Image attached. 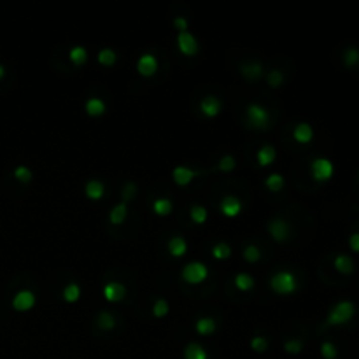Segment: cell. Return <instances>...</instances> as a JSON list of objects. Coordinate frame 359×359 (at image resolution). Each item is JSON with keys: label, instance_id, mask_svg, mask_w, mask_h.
I'll list each match as a JSON object with an SVG mask.
<instances>
[{"label": "cell", "instance_id": "5bb4252c", "mask_svg": "<svg viewBox=\"0 0 359 359\" xmlns=\"http://www.w3.org/2000/svg\"><path fill=\"white\" fill-rule=\"evenodd\" d=\"M85 194L88 196V200H93V202H98L105 196V186L102 181L98 179H91V181L86 182L85 186Z\"/></svg>", "mask_w": 359, "mask_h": 359}, {"label": "cell", "instance_id": "f35d334b", "mask_svg": "<svg viewBox=\"0 0 359 359\" xmlns=\"http://www.w3.org/2000/svg\"><path fill=\"white\" fill-rule=\"evenodd\" d=\"M284 350L288 354H300L303 350V343H301V340H288L284 343Z\"/></svg>", "mask_w": 359, "mask_h": 359}, {"label": "cell", "instance_id": "d6a6232c", "mask_svg": "<svg viewBox=\"0 0 359 359\" xmlns=\"http://www.w3.org/2000/svg\"><path fill=\"white\" fill-rule=\"evenodd\" d=\"M32 177H33V174L28 167L20 165L14 169V179H16L18 182H21V184H28V182L32 181Z\"/></svg>", "mask_w": 359, "mask_h": 359}, {"label": "cell", "instance_id": "9c48e42d", "mask_svg": "<svg viewBox=\"0 0 359 359\" xmlns=\"http://www.w3.org/2000/svg\"><path fill=\"white\" fill-rule=\"evenodd\" d=\"M219 211L224 217H236L244 211V205L242 202H240V198L233 196V194H226V196L221 200Z\"/></svg>", "mask_w": 359, "mask_h": 359}, {"label": "cell", "instance_id": "ba28073f", "mask_svg": "<svg viewBox=\"0 0 359 359\" xmlns=\"http://www.w3.org/2000/svg\"><path fill=\"white\" fill-rule=\"evenodd\" d=\"M177 49L182 53L184 56H194L200 49V44H198L196 37L189 32H181L177 35Z\"/></svg>", "mask_w": 359, "mask_h": 359}, {"label": "cell", "instance_id": "b9f144b4", "mask_svg": "<svg viewBox=\"0 0 359 359\" xmlns=\"http://www.w3.org/2000/svg\"><path fill=\"white\" fill-rule=\"evenodd\" d=\"M174 26L177 28L179 33H181V32H188V20H186V18H182V16L175 18V20H174Z\"/></svg>", "mask_w": 359, "mask_h": 359}, {"label": "cell", "instance_id": "7a4b0ae2", "mask_svg": "<svg viewBox=\"0 0 359 359\" xmlns=\"http://www.w3.org/2000/svg\"><path fill=\"white\" fill-rule=\"evenodd\" d=\"M270 288L275 295L281 296H289L298 289V281L296 275L293 272H288V270H282V272H277L275 275H272L270 278Z\"/></svg>", "mask_w": 359, "mask_h": 359}, {"label": "cell", "instance_id": "836d02e7", "mask_svg": "<svg viewBox=\"0 0 359 359\" xmlns=\"http://www.w3.org/2000/svg\"><path fill=\"white\" fill-rule=\"evenodd\" d=\"M151 310H152V315L158 317V319H162V317H165L167 314H169L170 305H169V301H167V300H163V298H159V300H156V301H154V305H152Z\"/></svg>", "mask_w": 359, "mask_h": 359}, {"label": "cell", "instance_id": "f6af8a7d", "mask_svg": "<svg viewBox=\"0 0 359 359\" xmlns=\"http://www.w3.org/2000/svg\"><path fill=\"white\" fill-rule=\"evenodd\" d=\"M4 75H6V68H4L2 65H0V79H2Z\"/></svg>", "mask_w": 359, "mask_h": 359}, {"label": "cell", "instance_id": "e0dca14e", "mask_svg": "<svg viewBox=\"0 0 359 359\" xmlns=\"http://www.w3.org/2000/svg\"><path fill=\"white\" fill-rule=\"evenodd\" d=\"M85 110L90 117H100L105 114L107 110V105L102 98L98 97H93V98H88L86 104H85Z\"/></svg>", "mask_w": 359, "mask_h": 359}, {"label": "cell", "instance_id": "4dcf8cb0", "mask_svg": "<svg viewBox=\"0 0 359 359\" xmlns=\"http://www.w3.org/2000/svg\"><path fill=\"white\" fill-rule=\"evenodd\" d=\"M231 256V247L224 242H217L216 246L212 247V258L219 259V261H224Z\"/></svg>", "mask_w": 359, "mask_h": 359}, {"label": "cell", "instance_id": "60d3db41", "mask_svg": "<svg viewBox=\"0 0 359 359\" xmlns=\"http://www.w3.org/2000/svg\"><path fill=\"white\" fill-rule=\"evenodd\" d=\"M282 83H284V75H282L281 70H272L268 74V85L272 86V88L282 86Z\"/></svg>", "mask_w": 359, "mask_h": 359}, {"label": "cell", "instance_id": "cb8c5ba5", "mask_svg": "<svg viewBox=\"0 0 359 359\" xmlns=\"http://www.w3.org/2000/svg\"><path fill=\"white\" fill-rule=\"evenodd\" d=\"M172 211H174V204L169 200V198H156L154 202H152V212L156 214V216H170Z\"/></svg>", "mask_w": 359, "mask_h": 359}, {"label": "cell", "instance_id": "44dd1931", "mask_svg": "<svg viewBox=\"0 0 359 359\" xmlns=\"http://www.w3.org/2000/svg\"><path fill=\"white\" fill-rule=\"evenodd\" d=\"M216 328H217V324L212 317H200V319L194 323V330H196V333L202 335V337H209V335H212L214 331H216Z\"/></svg>", "mask_w": 359, "mask_h": 359}, {"label": "cell", "instance_id": "d4e9b609", "mask_svg": "<svg viewBox=\"0 0 359 359\" xmlns=\"http://www.w3.org/2000/svg\"><path fill=\"white\" fill-rule=\"evenodd\" d=\"M62 298L67 303H75V301H79V298H81V288H79V284L70 282V284L65 286L62 291Z\"/></svg>", "mask_w": 359, "mask_h": 359}, {"label": "cell", "instance_id": "277c9868", "mask_svg": "<svg viewBox=\"0 0 359 359\" xmlns=\"http://www.w3.org/2000/svg\"><path fill=\"white\" fill-rule=\"evenodd\" d=\"M246 119L251 128L263 130L270 125V112L266 107H263L259 104H251L246 109Z\"/></svg>", "mask_w": 359, "mask_h": 359}, {"label": "cell", "instance_id": "ee69618b", "mask_svg": "<svg viewBox=\"0 0 359 359\" xmlns=\"http://www.w3.org/2000/svg\"><path fill=\"white\" fill-rule=\"evenodd\" d=\"M135 191H137L135 184H133V182H128V184L123 188V196H125V200H132L133 194H135Z\"/></svg>", "mask_w": 359, "mask_h": 359}, {"label": "cell", "instance_id": "2e32d148", "mask_svg": "<svg viewBox=\"0 0 359 359\" xmlns=\"http://www.w3.org/2000/svg\"><path fill=\"white\" fill-rule=\"evenodd\" d=\"M167 247H169L170 256H174V258H182V256H186V253H188V242L181 235L172 236Z\"/></svg>", "mask_w": 359, "mask_h": 359}, {"label": "cell", "instance_id": "83f0119b", "mask_svg": "<svg viewBox=\"0 0 359 359\" xmlns=\"http://www.w3.org/2000/svg\"><path fill=\"white\" fill-rule=\"evenodd\" d=\"M265 186L266 189L272 191V193H278V191L286 186V181L281 174H270L268 177L265 179Z\"/></svg>", "mask_w": 359, "mask_h": 359}, {"label": "cell", "instance_id": "7402d4cb", "mask_svg": "<svg viewBox=\"0 0 359 359\" xmlns=\"http://www.w3.org/2000/svg\"><path fill=\"white\" fill-rule=\"evenodd\" d=\"M233 284H235V288L238 289V291H251V289L254 288V277L253 275H249V273H244V272H240V273H236L235 275V278H233Z\"/></svg>", "mask_w": 359, "mask_h": 359}, {"label": "cell", "instance_id": "484cf974", "mask_svg": "<svg viewBox=\"0 0 359 359\" xmlns=\"http://www.w3.org/2000/svg\"><path fill=\"white\" fill-rule=\"evenodd\" d=\"M240 72H242V75L246 79H249V81H256V79L261 77L263 67L259 63H244L242 67H240Z\"/></svg>", "mask_w": 359, "mask_h": 359}, {"label": "cell", "instance_id": "f1b7e54d", "mask_svg": "<svg viewBox=\"0 0 359 359\" xmlns=\"http://www.w3.org/2000/svg\"><path fill=\"white\" fill-rule=\"evenodd\" d=\"M98 63L102 65V67H112L114 63H116L117 60V55L114 49H109V48H104L98 51V56H97Z\"/></svg>", "mask_w": 359, "mask_h": 359}, {"label": "cell", "instance_id": "52a82bcc", "mask_svg": "<svg viewBox=\"0 0 359 359\" xmlns=\"http://www.w3.org/2000/svg\"><path fill=\"white\" fill-rule=\"evenodd\" d=\"M35 301L37 298L30 289H21L13 298V308L16 312H28L35 307Z\"/></svg>", "mask_w": 359, "mask_h": 359}, {"label": "cell", "instance_id": "74e56055", "mask_svg": "<svg viewBox=\"0 0 359 359\" xmlns=\"http://www.w3.org/2000/svg\"><path fill=\"white\" fill-rule=\"evenodd\" d=\"M321 356H323L324 359H337V356H338L337 345L331 342H324L323 345H321Z\"/></svg>", "mask_w": 359, "mask_h": 359}, {"label": "cell", "instance_id": "9a60e30c", "mask_svg": "<svg viewBox=\"0 0 359 359\" xmlns=\"http://www.w3.org/2000/svg\"><path fill=\"white\" fill-rule=\"evenodd\" d=\"M293 139L298 144H310L312 139H314V128L308 123H298L293 128Z\"/></svg>", "mask_w": 359, "mask_h": 359}, {"label": "cell", "instance_id": "30bf717a", "mask_svg": "<svg viewBox=\"0 0 359 359\" xmlns=\"http://www.w3.org/2000/svg\"><path fill=\"white\" fill-rule=\"evenodd\" d=\"M104 298L109 303H119L121 300H125V296H127V288H125V284H121V282H109V284L104 286Z\"/></svg>", "mask_w": 359, "mask_h": 359}, {"label": "cell", "instance_id": "ffe728a7", "mask_svg": "<svg viewBox=\"0 0 359 359\" xmlns=\"http://www.w3.org/2000/svg\"><path fill=\"white\" fill-rule=\"evenodd\" d=\"M127 217H128V205L125 204V202L114 205L112 211L109 212V221L114 224V226H119V224H123L125 221H127Z\"/></svg>", "mask_w": 359, "mask_h": 359}, {"label": "cell", "instance_id": "7bdbcfd3", "mask_svg": "<svg viewBox=\"0 0 359 359\" xmlns=\"http://www.w3.org/2000/svg\"><path fill=\"white\" fill-rule=\"evenodd\" d=\"M349 247H350V251H354V253L359 254V231H354L352 235L349 236Z\"/></svg>", "mask_w": 359, "mask_h": 359}, {"label": "cell", "instance_id": "ac0fdd59", "mask_svg": "<svg viewBox=\"0 0 359 359\" xmlns=\"http://www.w3.org/2000/svg\"><path fill=\"white\" fill-rule=\"evenodd\" d=\"M333 266H335V270H337L338 273H342V275H350V273H354V261H352V258L350 256H347V254H338L337 258L333 259Z\"/></svg>", "mask_w": 359, "mask_h": 359}, {"label": "cell", "instance_id": "4fadbf2b", "mask_svg": "<svg viewBox=\"0 0 359 359\" xmlns=\"http://www.w3.org/2000/svg\"><path fill=\"white\" fill-rule=\"evenodd\" d=\"M194 177H196V172H194L193 169H189V167H184V165L175 167L174 172H172V179H174V182L179 186V188H186V186H189Z\"/></svg>", "mask_w": 359, "mask_h": 359}, {"label": "cell", "instance_id": "ab89813d", "mask_svg": "<svg viewBox=\"0 0 359 359\" xmlns=\"http://www.w3.org/2000/svg\"><path fill=\"white\" fill-rule=\"evenodd\" d=\"M251 349H253L254 352H265V350L268 349V342H266L265 337H254L251 340Z\"/></svg>", "mask_w": 359, "mask_h": 359}, {"label": "cell", "instance_id": "8992f818", "mask_svg": "<svg viewBox=\"0 0 359 359\" xmlns=\"http://www.w3.org/2000/svg\"><path fill=\"white\" fill-rule=\"evenodd\" d=\"M158 70H159V62L154 55L144 53L142 56H139V60H137V72L142 77H152Z\"/></svg>", "mask_w": 359, "mask_h": 359}, {"label": "cell", "instance_id": "6da1fadb", "mask_svg": "<svg viewBox=\"0 0 359 359\" xmlns=\"http://www.w3.org/2000/svg\"><path fill=\"white\" fill-rule=\"evenodd\" d=\"M354 315H356V305L349 300H342L330 308L326 323L330 324V326H343V324L349 323Z\"/></svg>", "mask_w": 359, "mask_h": 359}, {"label": "cell", "instance_id": "d6986e66", "mask_svg": "<svg viewBox=\"0 0 359 359\" xmlns=\"http://www.w3.org/2000/svg\"><path fill=\"white\" fill-rule=\"evenodd\" d=\"M256 159H258L259 167H270L273 165V162L277 159V152H275V149L272 146H263L258 149Z\"/></svg>", "mask_w": 359, "mask_h": 359}, {"label": "cell", "instance_id": "7c38bea8", "mask_svg": "<svg viewBox=\"0 0 359 359\" xmlns=\"http://www.w3.org/2000/svg\"><path fill=\"white\" fill-rule=\"evenodd\" d=\"M221 109H223V104H221L219 98L214 97V95H207V97L200 102V112L204 114L205 117H211V119L219 116Z\"/></svg>", "mask_w": 359, "mask_h": 359}, {"label": "cell", "instance_id": "8fae6325", "mask_svg": "<svg viewBox=\"0 0 359 359\" xmlns=\"http://www.w3.org/2000/svg\"><path fill=\"white\" fill-rule=\"evenodd\" d=\"M268 231H270V235H272V238L275 240V242H286L288 236H289V231H291V228H289V224L286 223L284 219L277 217V219L270 221Z\"/></svg>", "mask_w": 359, "mask_h": 359}, {"label": "cell", "instance_id": "d590c367", "mask_svg": "<svg viewBox=\"0 0 359 359\" xmlns=\"http://www.w3.org/2000/svg\"><path fill=\"white\" fill-rule=\"evenodd\" d=\"M343 63L347 67H356L359 63V49L357 48H349L343 53Z\"/></svg>", "mask_w": 359, "mask_h": 359}, {"label": "cell", "instance_id": "5b68a950", "mask_svg": "<svg viewBox=\"0 0 359 359\" xmlns=\"http://www.w3.org/2000/svg\"><path fill=\"white\" fill-rule=\"evenodd\" d=\"M310 174L317 182H328L335 174V165L328 158H315L310 163Z\"/></svg>", "mask_w": 359, "mask_h": 359}, {"label": "cell", "instance_id": "603a6c76", "mask_svg": "<svg viewBox=\"0 0 359 359\" xmlns=\"http://www.w3.org/2000/svg\"><path fill=\"white\" fill-rule=\"evenodd\" d=\"M68 60L74 67H83L88 62V51L83 46H74V48L68 51Z\"/></svg>", "mask_w": 359, "mask_h": 359}, {"label": "cell", "instance_id": "4316f807", "mask_svg": "<svg viewBox=\"0 0 359 359\" xmlns=\"http://www.w3.org/2000/svg\"><path fill=\"white\" fill-rule=\"evenodd\" d=\"M184 359H209V354L200 343H189L184 349Z\"/></svg>", "mask_w": 359, "mask_h": 359}, {"label": "cell", "instance_id": "1f68e13d", "mask_svg": "<svg viewBox=\"0 0 359 359\" xmlns=\"http://www.w3.org/2000/svg\"><path fill=\"white\" fill-rule=\"evenodd\" d=\"M98 328L104 331H110L116 328V317H114L110 312H102L100 315H98V321H97Z\"/></svg>", "mask_w": 359, "mask_h": 359}, {"label": "cell", "instance_id": "8d00e7d4", "mask_svg": "<svg viewBox=\"0 0 359 359\" xmlns=\"http://www.w3.org/2000/svg\"><path fill=\"white\" fill-rule=\"evenodd\" d=\"M244 259H246L247 263H258L259 259H261V251H259V247L247 246L246 249H244Z\"/></svg>", "mask_w": 359, "mask_h": 359}, {"label": "cell", "instance_id": "3957f363", "mask_svg": "<svg viewBox=\"0 0 359 359\" xmlns=\"http://www.w3.org/2000/svg\"><path fill=\"white\" fill-rule=\"evenodd\" d=\"M209 277V268L205 263L202 261H191L188 265L182 266L181 270V278L189 286H200L207 281Z\"/></svg>", "mask_w": 359, "mask_h": 359}, {"label": "cell", "instance_id": "e575fe53", "mask_svg": "<svg viewBox=\"0 0 359 359\" xmlns=\"http://www.w3.org/2000/svg\"><path fill=\"white\" fill-rule=\"evenodd\" d=\"M235 167H236V159L233 158L231 154H224L223 158L219 159V163H217V169L224 172V174H230V172L235 170Z\"/></svg>", "mask_w": 359, "mask_h": 359}, {"label": "cell", "instance_id": "f546056e", "mask_svg": "<svg viewBox=\"0 0 359 359\" xmlns=\"http://www.w3.org/2000/svg\"><path fill=\"white\" fill-rule=\"evenodd\" d=\"M189 217H191L193 223L204 224L205 221H207V217H209V212H207V209H205L204 205H193V207L189 209Z\"/></svg>", "mask_w": 359, "mask_h": 359}]
</instances>
